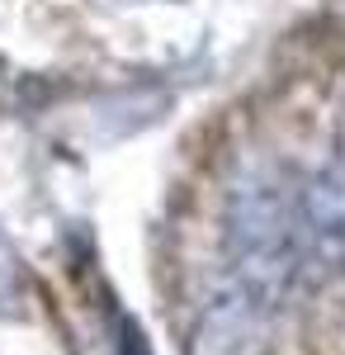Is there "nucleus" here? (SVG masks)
I'll use <instances>...</instances> for the list:
<instances>
[{
	"label": "nucleus",
	"mask_w": 345,
	"mask_h": 355,
	"mask_svg": "<svg viewBox=\"0 0 345 355\" xmlns=\"http://www.w3.org/2000/svg\"><path fill=\"white\" fill-rule=\"evenodd\" d=\"M227 251L232 289L256 313H269L303 270L298 251V190L284 171L251 166L227 194Z\"/></svg>",
	"instance_id": "nucleus-1"
},
{
	"label": "nucleus",
	"mask_w": 345,
	"mask_h": 355,
	"mask_svg": "<svg viewBox=\"0 0 345 355\" xmlns=\"http://www.w3.org/2000/svg\"><path fill=\"white\" fill-rule=\"evenodd\" d=\"M298 251L312 275L345 270V157L298 190Z\"/></svg>",
	"instance_id": "nucleus-2"
},
{
	"label": "nucleus",
	"mask_w": 345,
	"mask_h": 355,
	"mask_svg": "<svg viewBox=\"0 0 345 355\" xmlns=\"http://www.w3.org/2000/svg\"><path fill=\"white\" fill-rule=\"evenodd\" d=\"M19 313H24V266L10 232L0 227V318H19Z\"/></svg>",
	"instance_id": "nucleus-3"
},
{
	"label": "nucleus",
	"mask_w": 345,
	"mask_h": 355,
	"mask_svg": "<svg viewBox=\"0 0 345 355\" xmlns=\"http://www.w3.org/2000/svg\"><path fill=\"white\" fill-rule=\"evenodd\" d=\"M118 355H152L147 341H142V327L133 318H118Z\"/></svg>",
	"instance_id": "nucleus-4"
}]
</instances>
